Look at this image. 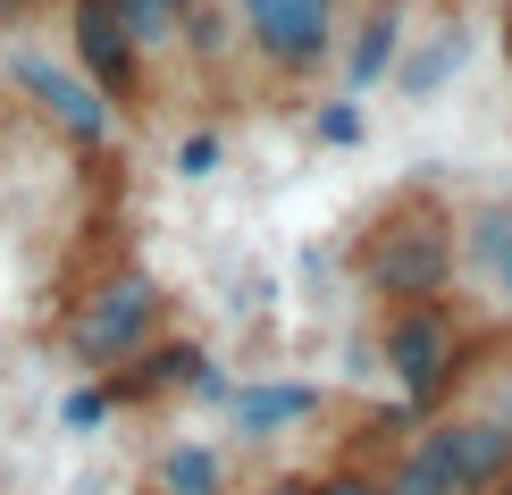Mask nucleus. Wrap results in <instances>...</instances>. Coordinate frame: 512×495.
Segmentation results:
<instances>
[{"label":"nucleus","instance_id":"obj_1","mask_svg":"<svg viewBox=\"0 0 512 495\" xmlns=\"http://www.w3.org/2000/svg\"><path fill=\"white\" fill-rule=\"evenodd\" d=\"M454 261H462V227L445 219V202H429V193H403L361 235V286L387 294V303H429V294H445Z\"/></svg>","mask_w":512,"mask_h":495},{"label":"nucleus","instance_id":"obj_2","mask_svg":"<svg viewBox=\"0 0 512 495\" xmlns=\"http://www.w3.org/2000/svg\"><path fill=\"white\" fill-rule=\"evenodd\" d=\"M152 328H160V286L143 269H118L68 311V353L84 370H118V361H135L152 344Z\"/></svg>","mask_w":512,"mask_h":495},{"label":"nucleus","instance_id":"obj_3","mask_svg":"<svg viewBox=\"0 0 512 495\" xmlns=\"http://www.w3.org/2000/svg\"><path fill=\"white\" fill-rule=\"evenodd\" d=\"M387 370H395V386H403V403H412V420L429 412V403H445V386L462 378V336H454V311L437 303H395V319H387Z\"/></svg>","mask_w":512,"mask_h":495},{"label":"nucleus","instance_id":"obj_4","mask_svg":"<svg viewBox=\"0 0 512 495\" xmlns=\"http://www.w3.org/2000/svg\"><path fill=\"white\" fill-rule=\"evenodd\" d=\"M252 51L269 59L277 76H319L336 59V0H236Z\"/></svg>","mask_w":512,"mask_h":495},{"label":"nucleus","instance_id":"obj_5","mask_svg":"<svg viewBox=\"0 0 512 495\" xmlns=\"http://www.w3.org/2000/svg\"><path fill=\"white\" fill-rule=\"evenodd\" d=\"M9 84H17V93H26L68 143H101V135H110V93H101L84 68H59L51 51H9Z\"/></svg>","mask_w":512,"mask_h":495},{"label":"nucleus","instance_id":"obj_6","mask_svg":"<svg viewBox=\"0 0 512 495\" xmlns=\"http://www.w3.org/2000/svg\"><path fill=\"white\" fill-rule=\"evenodd\" d=\"M68 42H76V68L93 76L110 101H135V84H143V42L126 34L118 0H76V9H68Z\"/></svg>","mask_w":512,"mask_h":495},{"label":"nucleus","instance_id":"obj_7","mask_svg":"<svg viewBox=\"0 0 512 495\" xmlns=\"http://www.w3.org/2000/svg\"><path fill=\"white\" fill-rule=\"evenodd\" d=\"M395 59H403V0H370V9H361V26H353V42H336L345 93L361 101L370 84H387V76H395Z\"/></svg>","mask_w":512,"mask_h":495},{"label":"nucleus","instance_id":"obj_8","mask_svg":"<svg viewBox=\"0 0 512 495\" xmlns=\"http://www.w3.org/2000/svg\"><path fill=\"white\" fill-rule=\"evenodd\" d=\"M462 59H471V26H462V17H445V26H429L412 51L395 59V84H403L412 101H437L445 84L462 76Z\"/></svg>","mask_w":512,"mask_h":495},{"label":"nucleus","instance_id":"obj_9","mask_svg":"<svg viewBox=\"0 0 512 495\" xmlns=\"http://www.w3.org/2000/svg\"><path fill=\"white\" fill-rule=\"evenodd\" d=\"M512 479V420H454V487L487 495Z\"/></svg>","mask_w":512,"mask_h":495},{"label":"nucleus","instance_id":"obj_10","mask_svg":"<svg viewBox=\"0 0 512 495\" xmlns=\"http://www.w3.org/2000/svg\"><path fill=\"white\" fill-rule=\"evenodd\" d=\"M236 428L244 437H269V428H294V420H311L319 412V386H303V378H269V386H236Z\"/></svg>","mask_w":512,"mask_h":495},{"label":"nucleus","instance_id":"obj_11","mask_svg":"<svg viewBox=\"0 0 512 495\" xmlns=\"http://www.w3.org/2000/svg\"><path fill=\"white\" fill-rule=\"evenodd\" d=\"M387 495H462V487H454V420H445V428H429V437H420L412 454L395 462Z\"/></svg>","mask_w":512,"mask_h":495},{"label":"nucleus","instance_id":"obj_12","mask_svg":"<svg viewBox=\"0 0 512 495\" xmlns=\"http://www.w3.org/2000/svg\"><path fill=\"white\" fill-rule=\"evenodd\" d=\"M202 370H210V361L194 353V344H168V353H152L135 378H118V386H110V403H118V395H168V386H194Z\"/></svg>","mask_w":512,"mask_h":495},{"label":"nucleus","instance_id":"obj_13","mask_svg":"<svg viewBox=\"0 0 512 495\" xmlns=\"http://www.w3.org/2000/svg\"><path fill=\"white\" fill-rule=\"evenodd\" d=\"M219 454H210V445H168V462H160V487L168 495H219Z\"/></svg>","mask_w":512,"mask_h":495},{"label":"nucleus","instance_id":"obj_14","mask_svg":"<svg viewBox=\"0 0 512 495\" xmlns=\"http://www.w3.org/2000/svg\"><path fill=\"white\" fill-rule=\"evenodd\" d=\"M185 9H194V0H118L126 34H135L143 51H160V42H177V26H185Z\"/></svg>","mask_w":512,"mask_h":495},{"label":"nucleus","instance_id":"obj_15","mask_svg":"<svg viewBox=\"0 0 512 495\" xmlns=\"http://www.w3.org/2000/svg\"><path fill=\"white\" fill-rule=\"evenodd\" d=\"M462 235H471V261H479L487 277H496V261L512 252V210H504V202H496V210H479V219L462 227Z\"/></svg>","mask_w":512,"mask_h":495},{"label":"nucleus","instance_id":"obj_16","mask_svg":"<svg viewBox=\"0 0 512 495\" xmlns=\"http://www.w3.org/2000/svg\"><path fill=\"white\" fill-rule=\"evenodd\" d=\"M311 135H319V143H336V152H345V143H361V135H370V126H361V110H353V93H336V101H319Z\"/></svg>","mask_w":512,"mask_h":495},{"label":"nucleus","instance_id":"obj_17","mask_svg":"<svg viewBox=\"0 0 512 495\" xmlns=\"http://www.w3.org/2000/svg\"><path fill=\"white\" fill-rule=\"evenodd\" d=\"M219 160H227V143L210 135V126H202V135H185V143H177V177H219Z\"/></svg>","mask_w":512,"mask_h":495},{"label":"nucleus","instance_id":"obj_18","mask_svg":"<svg viewBox=\"0 0 512 495\" xmlns=\"http://www.w3.org/2000/svg\"><path fill=\"white\" fill-rule=\"evenodd\" d=\"M59 420H68V428H101V420H110V386H76V395L59 403Z\"/></svg>","mask_w":512,"mask_h":495},{"label":"nucleus","instance_id":"obj_19","mask_svg":"<svg viewBox=\"0 0 512 495\" xmlns=\"http://www.w3.org/2000/svg\"><path fill=\"white\" fill-rule=\"evenodd\" d=\"M311 495H387V487H378V479H361V470H336V479H319Z\"/></svg>","mask_w":512,"mask_h":495},{"label":"nucleus","instance_id":"obj_20","mask_svg":"<svg viewBox=\"0 0 512 495\" xmlns=\"http://www.w3.org/2000/svg\"><path fill=\"white\" fill-rule=\"evenodd\" d=\"M496 294H504V303H512V252H504V261H496Z\"/></svg>","mask_w":512,"mask_h":495},{"label":"nucleus","instance_id":"obj_21","mask_svg":"<svg viewBox=\"0 0 512 495\" xmlns=\"http://www.w3.org/2000/svg\"><path fill=\"white\" fill-rule=\"evenodd\" d=\"M261 495H311V487H303V479H269Z\"/></svg>","mask_w":512,"mask_h":495},{"label":"nucleus","instance_id":"obj_22","mask_svg":"<svg viewBox=\"0 0 512 495\" xmlns=\"http://www.w3.org/2000/svg\"><path fill=\"white\" fill-rule=\"evenodd\" d=\"M17 9H26V0H0V26H9V17H17Z\"/></svg>","mask_w":512,"mask_h":495},{"label":"nucleus","instance_id":"obj_23","mask_svg":"<svg viewBox=\"0 0 512 495\" xmlns=\"http://www.w3.org/2000/svg\"><path fill=\"white\" fill-rule=\"evenodd\" d=\"M487 495H512V479H504V487H487Z\"/></svg>","mask_w":512,"mask_h":495},{"label":"nucleus","instance_id":"obj_24","mask_svg":"<svg viewBox=\"0 0 512 495\" xmlns=\"http://www.w3.org/2000/svg\"><path fill=\"white\" fill-rule=\"evenodd\" d=\"M504 26H512V0H504Z\"/></svg>","mask_w":512,"mask_h":495}]
</instances>
